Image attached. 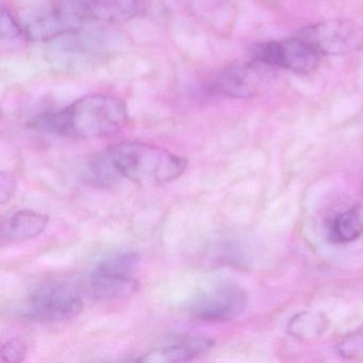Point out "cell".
I'll list each match as a JSON object with an SVG mask.
<instances>
[{"label": "cell", "instance_id": "cell-6", "mask_svg": "<svg viewBox=\"0 0 363 363\" xmlns=\"http://www.w3.org/2000/svg\"><path fill=\"white\" fill-rule=\"evenodd\" d=\"M252 56L272 67L301 75L315 71L322 57L299 35L256 44L252 48Z\"/></svg>", "mask_w": 363, "mask_h": 363}, {"label": "cell", "instance_id": "cell-7", "mask_svg": "<svg viewBox=\"0 0 363 363\" xmlns=\"http://www.w3.org/2000/svg\"><path fill=\"white\" fill-rule=\"evenodd\" d=\"M246 293L239 286H222L195 295L189 303V313L203 322H228L247 308Z\"/></svg>", "mask_w": 363, "mask_h": 363}, {"label": "cell", "instance_id": "cell-11", "mask_svg": "<svg viewBox=\"0 0 363 363\" xmlns=\"http://www.w3.org/2000/svg\"><path fill=\"white\" fill-rule=\"evenodd\" d=\"M50 218L41 212L30 209L12 212L1 223L3 242L20 243L39 237L46 227Z\"/></svg>", "mask_w": 363, "mask_h": 363}, {"label": "cell", "instance_id": "cell-8", "mask_svg": "<svg viewBox=\"0 0 363 363\" xmlns=\"http://www.w3.org/2000/svg\"><path fill=\"white\" fill-rule=\"evenodd\" d=\"M139 282L135 274L123 271L104 260L88 280V293L97 301L125 298L137 292Z\"/></svg>", "mask_w": 363, "mask_h": 363}, {"label": "cell", "instance_id": "cell-9", "mask_svg": "<svg viewBox=\"0 0 363 363\" xmlns=\"http://www.w3.org/2000/svg\"><path fill=\"white\" fill-rule=\"evenodd\" d=\"M80 22L121 25L137 16L138 0H73L71 1Z\"/></svg>", "mask_w": 363, "mask_h": 363}, {"label": "cell", "instance_id": "cell-16", "mask_svg": "<svg viewBox=\"0 0 363 363\" xmlns=\"http://www.w3.org/2000/svg\"><path fill=\"white\" fill-rule=\"evenodd\" d=\"M27 347L20 339H12L1 346L0 354L4 362L18 363L25 360Z\"/></svg>", "mask_w": 363, "mask_h": 363}, {"label": "cell", "instance_id": "cell-15", "mask_svg": "<svg viewBox=\"0 0 363 363\" xmlns=\"http://www.w3.org/2000/svg\"><path fill=\"white\" fill-rule=\"evenodd\" d=\"M25 28L16 20L9 10L3 8L0 16V35L3 39H16L24 35Z\"/></svg>", "mask_w": 363, "mask_h": 363}, {"label": "cell", "instance_id": "cell-4", "mask_svg": "<svg viewBox=\"0 0 363 363\" xmlns=\"http://www.w3.org/2000/svg\"><path fill=\"white\" fill-rule=\"evenodd\" d=\"M320 56H346L363 50V27L343 18L323 21L299 31Z\"/></svg>", "mask_w": 363, "mask_h": 363}, {"label": "cell", "instance_id": "cell-12", "mask_svg": "<svg viewBox=\"0 0 363 363\" xmlns=\"http://www.w3.org/2000/svg\"><path fill=\"white\" fill-rule=\"evenodd\" d=\"M363 233V210L352 207L335 216L327 227V239L333 244H348Z\"/></svg>", "mask_w": 363, "mask_h": 363}, {"label": "cell", "instance_id": "cell-14", "mask_svg": "<svg viewBox=\"0 0 363 363\" xmlns=\"http://www.w3.org/2000/svg\"><path fill=\"white\" fill-rule=\"evenodd\" d=\"M337 352L345 359H357L363 357V327L346 335L337 344Z\"/></svg>", "mask_w": 363, "mask_h": 363}, {"label": "cell", "instance_id": "cell-13", "mask_svg": "<svg viewBox=\"0 0 363 363\" xmlns=\"http://www.w3.org/2000/svg\"><path fill=\"white\" fill-rule=\"evenodd\" d=\"M327 328V320L318 312H299L291 318L288 333L292 337L301 340L320 337Z\"/></svg>", "mask_w": 363, "mask_h": 363}, {"label": "cell", "instance_id": "cell-1", "mask_svg": "<svg viewBox=\"0 0 363 363\" xmlns=\"http://www.w3.org/2000/svg\"><path fill=\"white\" fill-rule=\"evenodd\" d=\"M128 122L126 105L105 94L82 97L61 111L35 121L42 130L72 139H95L118 133Z\"/></svg>", "mask_w": 363, "mask_h": 363}, {"label": "cell", "instance_id": "cell-5", "mask_svg": "<svg viewBox=\"0 0 363 363\" xmlns=\"http://www.w3.org/2000/svg\"><path fill=\"white\" fill-rule=\"evenodd\" d=\"M84 310L82 296L62 284H48L29 296L21 314L35 322L55 323L71 320Z\"/></svg>", "mask_w": 363, "mask_h": 363}, {"label": "cell", "instance_id": "cell-2", "mask_svg": "<svg viewBox=\"0 0 363 363\" xmlns=\"http://www.w3.org/2000/svg\"><path fill=\"white\" fill-rule=\"evenodd\" d=\"M118 179L143 186L169 184L188 167V160L169 150L143 142H122L103 150Z\"/></svg>", "mask_w": 363, "mask_h": 363}, {"label": "cell", "instance_id": "cell-10", "mask_svg": "<svg viewBox=\"0 0 363 363\" xmlns=\"http://www.w3.org/2000/svg\"><path fill=\"white\" fill-rule=\"evenodd\" d=\"M214 341L203 335L179 337L172 344L154 348L135 361L144 363H178L193 360L214 346Z\"/></svg>", "mask_w": 363, "mask_h": 363}, {"label": "cell", "instance_id": "cell-17", "mask_svg": "<svg viewBox=\"0 0 363 363\" xmlns=\"http://www.w3.org/2000/svg\"><path fill=\"white\" fill-rule=\"evenodd\" d=\"M16 190V177L7 172L0 174V203L6 205L11 201Z\"/></svg>", "mask_w": 363, "mask_h": 363}, {"label": "cell", "instance_id": "cell-3", "mask_svg": "<svg viewBox=\"0 0 363 363\" xmlns=\"http://www.w3.org/2000/svg\"><path fill=\"white\" fill-rule=\"evenodd\" d=\"M277 67L262 61L237 63L223 69L211 82L214 93L233 99H252L269 92L277 82Z\"/></svg>", "mask_w": 363, "mask_h": 363}]
</instances>
